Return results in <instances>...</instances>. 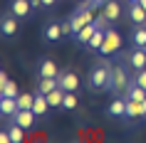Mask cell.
Returning a JSON list of instances; mask_svg holds the SVG:
<instances>
[{
  "label": "cell",
  "instance_id": "obj_10",
  "mask_svg": "<svg viewBox=\"0 0 146 143\" xmlns=\"http://www.w3.org/2000/svg\"><path fill=\"white\" fill-rule=\"evenodd\" d=\"M126 116H129V119H144L146 116V101L126 99Z\"/></svg>",
  "mask_w": 146,
  "mask_h": 143
},
{
  "label": "cell",
  "instance_id": "obj_12",
  "mask_svg": "<svg viewBox=\"0 0 146 143\" xmlns=\"http://www.w3.org/2000/svg\"><path fill=\"white\" fill-rule=\"evenodd\" d=\"M45 40L47 42H60L62 37H64V30H62V22H47V27H45Z\"/></svg>",
  "mask_w": 146,
  "mask_h": 143
},
{
  "label": "cell",
  "instance_id": "obj_7",
  "mask_svg": "<svg viewBox=\"0 0 146 143\" xmlns=\"http://www.w3.org/2000/svg\"><path fill=\"white\" fill-rule=\"evenodd\" d=\"M126 62H129V67L136 69V72L139 69H146V49L144 47H134V49L129 52V59Z\"/></svg>",
  "mask_w": 146,
  "mask_h": 143
},
{
  "label": "cell",
  "instance_id": "obj_17",
  "mask_svg": "<svg viewBox=\"0 0 146 143\" xmlns=\"http://www.w3.org/2000/svg\"><path fill=\"white\" fill-rule=\"evenodd\" d=\"M97 30H99V27H97V22H89V25H84V27H82V30H79L77 35H74V37H77V42H79V45H87V42L92 40V35H94Z\"/></svg>",
  "mask_w": 146,
  "mask_h": 143
},
{
  "label": "cell",
  "instance_id": "obj_1",
  "mask_svg": "<svg viewBox=\"0 0 146 143\" xmlns=\"http://www.w3.org/2000/svg\"><path fill=\"white\" fill-rule=\"evenodd\" d=\"M89 86H92L94 91L111 89V67H109V64H99V67H94L92 74H89Z\"/></svg>",
  "mask_w": 146,
  "mask_h": 143
},
{
  "label": "cell",
  "instance_id": "obj_23",
  "mask_svg": "<svg viewBox=\"0 0 146 143\" xmlns=\"http://www.w3.org/2000/svg\"><path fill=\"white\" fill-rule=\"evenodd\" d=\"M8 131H10V138H13V143H23V138H25V128L20 126V123H10L8 126Z\"/></svg>",
  "mask_w": 146,
  "mask_h": 143
},
{
  "label": "cell",
  "instance_id": "obj_19",
  "mask_svg": "<svg viewBox=\"0 0 146 143\" xmlns=\"http://www.w3.org/2000/svg\"><path fill=\"white\" fill-rule=\"evenodd\" d=\"M64 94H67V91L62 89V86H57V89H52L50 94H45V96H47V101H50V106L57 109V106H62V101H64Z\"/></svg>",
  "mask_w": 146,
  "mask_h": 143
},
{
  "label": "cell",
  "instance_id": "obj_14",
  "mask_svg": "<svg viewBox=\"0 0 146 143\" xmlns=\"http://www.w3.org/2000/svg\"><path fill=\"white\" fill-rule=\"evenodd\" d=\"M0 32H3V37H13V35L17 32V20H15L13 13L0 20Z\"/></svg>",
  "mask_w": 146,
  "mask_h": 143
},
{
  "label": "cell",
  "instance_id": "obj_5",
  "mask_svg": "<svg viewBox=\"0 0 146 143\" xmlns=\"http://www.w3.org/2000/svg\"><path fill=\"white\" fill-rule=\"evenodd\" d=\"M8 10L15 17H30L35 8H32V0H10V3H8Z\"/></svg>",
  "mask_w": 146,
  "mask_h": 143
},
{
  "label": "cell",
  "instance_id": "obj_11",
  "mask_svg": "<svg viewBox=\"0 0 146 143\" xmlns=\"http://www.w3.org/2000/svg\"><path fill=\"white\" fill-rule=\"evenodd\" d=\"M102 13L107 15V20H109V22H116V20L121 17V5H119L116 0H107V3L102 5Z\"/></svg>",
  "mask_w": 146,
  "mask_h": 143
},
{
  "label": "cell",
  "instance_id": "obj_6",
  "mask_svg": "<svg viewBox=\"0 0 146 143\" xmlns=\"http://www.w3.org/2000/svg\"><path fill=\"white\" fill-rule=\"evenodd\" d=\"M57 82H60V86H62L64 91H77V89H79V76H77V72H72V69L60 72Z\"/></svg>",
  "mask_w": 146,
  "mask_h": 143
},
{
  "label": "cell",
  "instance_id": "obj_22",
  "mask_svg": "<svg viewBox=\"0 0 146 143\" xmlns=\"http://www.w3.org/2000/svg\"><path fill=\"white\" fill-rule=\"evenodd\" d=\"M109 113L111 116H126V99H114L109 104Z\"/></svg>",
  "mask_w": 146,
  "mask_h": 143
},
{
  "label": "cell",
  "instance_id": "obj_27",
  "mask_svg": "<svg viewBox=\"0 0 146 143\" xmlns=\"http://www.w3.org/2000/svg\"><path fill=\"white\" fill-rule=\"evenodd\" d=\"M35 104V94H17V106L20 109H32Z\"/></svg>",
  "mask_w": 146,
  "mask_h": 143
},
{
  "label": "cell",
  "instance_id": "obj_16",
  "mask_svg": "<svg viewBox=\"0 0 146 143\" xmlns=\"http://www.w3.org/2000/svg\"><path fill=\"white\" fill-rule=\"evenodd\" d=\"M52 106H50V101H47V96L42 94V91H37L35 94V104H32V111L37 113V116H45L47 111H50Z\"/></svg>",
  "mask_w": 146,
  "mask_h": 143
},
{
  "label": "cell",
  "instance_id": "obj_8",
  "mask_svg": "<svg viewBox=\"0 0 146 143\" xmlns=\"http://www.w3.org/2000/svg\"><path fill=\"white\" fill-rule=\"evenodd\" d=\"M35 119H37V113L32 111V109H20V111L13 116L10 121H15V123H20L23 128H32L35 126Z\"/></svg>",
  "mask_w": 146,
  "mask_h": 143
},
{
  "label": "cell",
  "instance_id": "obj_21",
  "mask_svg": "<svg viewBox=\"0 0 146 143\" xmlns=\"http://www.w3.org/2000/svg\"><path fill=\"white\" fill-rule=\"evenodd\" d=\"M107 30H109V27H107ZM107 30H102V27H99V30H97V32L92 35V40L87 42V47H89V49H97V52H99V47L104 45V37H107Z\"/></svg>",
  "mask_w": 146,
  "mask_h": 143
},
{
  "label": "cell",
  "instance_id": "obj_3",
  "mask_svg": "<svg viewBox=\"0 0 146 143\" xmlns=\"http://www.w3.org/2000/svg\"><path fill=\"white\" fill-rule=\"evenodd\" d=\"M89 22H94V10L89 8V5H79L77 10H74V15L69 17V25H72V35H77L84 25H89Z\"/></svg>",
  "mask_w": 146,
  "mask_h": 143
},
{
  "label": "cell",
  "instance_id": "obj_28",
  "mask_svg": "<svg viewBox=\"0 0 146 143\" xmlns=\"http://www.w3.org/2000/svg\"><path fill=\"white\" fill-rule=\"evenodd\" d=\"M134 82L141 84V86L146 89V69H139V72H136V79H134Z\"/></svg>",
  "mask_w": 146,
  "mask_h": 143
},
{
  "label": "cell",
  "instance_id": "obj_4",
  "mask_svg": "<svg viewBox=\"0 0 146 143\" xmlns=\"http://www.w3.org/2000/svg\"><path fill=\"white\" fill-rule=\"evenodd\" d=\"M119 49H121V35H119L114 27H109L107 37H104V45L99 47V52L104 54V57H109V54H116Z\"/></svg>",
  "mask_w": 146,
  "mask_h": 143
},
{
  "label": "cell",
  "instance_id": "obj_13",
  "mask_svg": "<svg viewBox=\"0 0 146 143\" xmlns=\"http://www.w3.org/2000/svg\"><path fill=\"white\" fill-rule=\"evenodd\" d=\"M129 17L134 25H146V8L141 3H131L129 5Z\"/></svg>",
  "mask_w": 146,
  "mask_h": 143
},
{
  "label": "cell",
  "instance_id": "obj_26",
  "mask_svg": "<svg viewBox=\"0 0 146 143\" xmlns=\"http://www.w3.org/2000/svg\"><path fill=\"white\" fill-rule=\"evenodd\" d=\"M0 94L3 96H17V84L5 79V82H0Z\"/></svg>",
  "mask_w": 146,
  "mask_h": 143
},
{
  "label": "cell",
  "instance_id": "obj_25",
  "mask_svg": "<svg viewBox=\"0 0 146 143\" xmlns=\"http://www.w3.org/2000/svg\"><path fill=\"white\" fill-rule=\"evenodd\" d=\"M77 106H79L77 91H67V94H64V101H62V109H67V111H74Z\"/></svg>",
  "mask_w": 146,
  "mask_h": 143
},
{
  "label": "cell",
  "instance_id": "obj_24",
  "mask_svg": "<svg viewBox=\"0 0 146 143\" xmlns=\"http://www.w3.org/2000/svg\"><path fill=\"white\" fill-rule=\"evenodd\" d=\"M131 42H134V47H144L146 45V25H139L136 30H134Z\"/></svg>",
  "mask_w": 146,
  "mask_h": 143
},
{
  "label": "cell",
  "instance_id": "obj_32",
  "mask_svg": "<svg viewBox=\"0 0 146 143\" xmlns=\"http://www.w3.org/2000/svg\"><path fill=\"white\" fill-rule=\"evenodd\" d=\"M126 3H129V5H131V3H139V0H126Z\"/></svg>",
  "mask_w": 146,
  "mask_h": 143
},
{
  "label": "cell",
  "instance_id": "obj_2",
  "mask_svg": "<svg viewBox=\"0 0 146 143\" xmlns=\"http://www.w3.org/2000/svg\"><path fill=\"white\" fill-rule=\"evenodd\" d=\"M129 86H131V79H129L126 67H124V64H114V67H111V91L126 96Z\"/></svg>",
  "mask_w": 146,
  "mask_h": 143
},
{
  "label": "cell",
  "instance_id": "obj_31",
  "mask_svg": "<svg viewBox=\"0 0 146 143\" xmlns=\"http://www.w3.org/2000/svg\"><path fill=\"white\" fill-rule=\"evenodd\" d=\"M45 3V8H52V5H57V0H42Z\"/></svg>",
  "mask_w": 146,
  "mask_h": 143
},
{
  "label": "cell",
  "instance_id": "obj_34",
  "mask_svg": "<svg viewBox=\"0 0 146 143\" xmlns=\"http://www.w3.org/2000/svg\"><path fill=\"white\" fill-rule=\"evenodd\" d=\"M144 49H146V45H144Z\"/></svg>",
  "mask_w": 146,
  "mask_h": 143
},
{
  "label": "cell",
  "instance_id": "obj_15",
  "mask_svg": "<svg viewBox=\"0 0 146 143\" xmlns=\"http://www.w3.org/2000/svg\"><path fill=\"white\" fill-rule=\"evenodd\" d=\"M37 74L40 76H60V67L52 59H42L37 64Z\"/></svg>",
  "mask_w": 146,
  "mask_h": 143
},
{
  "label": "cell",
  "instance_id": "obj_29",
  "mask_svg": "<svg viewBox=\"0 0 146 143\" xmlns=\"http://www.w3.org/2000/svg\"><path fill=\"white\" fill-rule=\"evenodd\" d=\"M0 143H13V138H10V131H0Z\"/></svg>",
  "mask_w": 146,
  "mask_h": 143
},
{
  "label": "cell",
  "instance_id": "obj_30",
  "mask_svg": "<svg viewBox=\"0 0 146 143\" xmlns=\"http://www.w3.org/2000/svg\"><path fill=\"white\" fill-rule=\"evenodd\" d=\"M32 8L40 10V8H45V3H42V0H32Z\"/></svg>",
  "mask_w": 146,
  "mask_h": 143
},
{
  "label": "cell",
  "instance_id": "obj_20",
  "mask_svg": "<svg viewBox=\"0 0 146 143\" xmlns=\"http://www.w3.org/2000/svg\"><path fill=\"white\" fill-rule=\"evenodd\" d=\"M126 99H136V101H146V89L141 86V84L131 82L129 91H126Z\"/></svg>",
  "mask_w": 146,
  "mask_h": 143
},
{
  "label": "cell",
  "instance_id": "obj_9",
  "mask_svg": "<svg viewBox=\"0 0 146 143\" xmlns=\"http://www.w3.org/2000/svg\"><path fill=\"white\" fill-rule=\"evenodd\" d=\"M17 111H20V106H17V96H3V99H0V113H3L5 119H13Z\"/></svg>",
  "mask_w": 146,
  "mask_h": 143
},
{
  "label": "cell",
  "instance_id": "obj_18",
  "mask_svg": "<svg viewBox=\"0 0 146 143\" xmlns=\"http://www.w3.org/2000/svg\"><path fill=\"white\" fill-rule=\"evenodd\" d=\"M60 82H57V76H40V84H37V91L42 94H50L52 89H57Z\"/></svg>",
  "mask_w": 146,
  "mask_h": 143
},
{
  "label": "cell",
  "instance_id": "obj_33",
  "mask_svg": "<svg viewBox=\"0 0 146 143\" xmlns=\"http://www.w3.org/2000/svg\"><path fill=\"white\" fill-rule=\"evenodd\" d=\"M79 3H87V0H79Z\"/></svg>",
  "mask_w": 146,
  "mask_h": 143
}]
</instances>
